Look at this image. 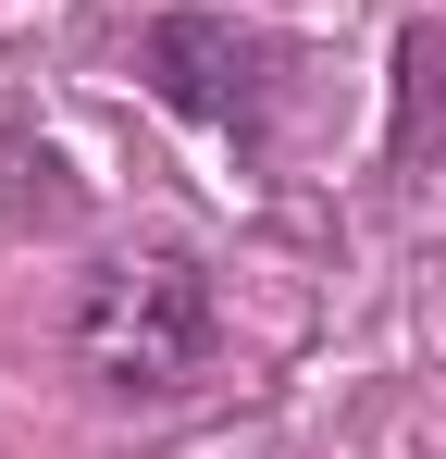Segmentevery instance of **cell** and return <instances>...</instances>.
<instances>
[{"label":"cell","instance_id":"277c9868","mask_svg":"<svg viewBox=\"0 0 446 459\" xmlns=\"http://www.w3.org/2000/svg\"><path fill=\"white\" fill-rule=\"evenodd\" d=\"M384 174H446V13H422L397 38V75H384Z\"/></svg>","mask_w":446,"mask_h":459},{"label":"cell","instance_id":"3957f363","mask_svg":"<svg viewBox=\"0 0 446 459\" xmlns=\"http://www.w3.org/2000/svg\"><path fill=\"white\" fill-rule=\"evenodd\" d=\"M74 224H87L74 150L25 112V100H0V236H74Z\"/></svg>","mask_w":446,"mask_h":459},{"label":"cell","instance_id":"6da1fadb","mask_svg":"<svg viewBox=\"0 0 446 459\" xmlns=\"http://www.w3.org/2000/svg\"><path fill=\"white\" fill-rule=\"evenodd\" d=\"M223 360V286L186 236H124L63 286V373L99 410H174Z\"/></svg>","mask_w":446,"mask_h":459},{"label":"cell","instance_id":"7a4b0ae2","mask_svg":"<svg viewBox=\"0 0 446 459\" xmlns=\"http://www.w3.org/2000/svg\"><path fill=\"white\" fill-rule=\"evenodd\" d=\"M137 87L174 125L223 137L236 161H273L286 125H297V100H310V50L286 25L236 13V0H161L137 25Z\"/></svg>","mask_w":446,"mask_h":459}]
</instances>
